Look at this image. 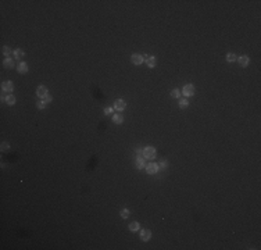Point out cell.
Returning a JSON list of instances; mask_svg holds the SVG:
<instances>
[{
  "instance_id": "5b68a950",
  "label": "cell",
  "mask_w": 261,
  "mask_h": 250,
  "mask_svg": "<svg viewBox=\"0 0 261 250\" xmlns=\"http://www.w3.org/2000/svg\"><path fill=\"white\" fill-rule=\"evenodd\" d=\"M130 61H132V64H135V65H142L145 63V57L142 54H139V53H134V54L130 56Z\"/></svg>"
},
{
  "instance_id": "8fae6325",
  "label": "cell",
  "mask_w": 261,
  "mask_h": 250,
  "mask_svg": "<svg viewBox=\"0 0 261 250\" xmlns=\"http://www.w3.org/2000/svg\"><path fill=\"white\" fill-rule=\"evenodd\" d=\"M17 71L20 74H26L28 73V64L25 61H20L18 65H17Z\"/></svg>"
},
{
  "instance_id": "cb8c5ba5",
  "label": "cell",
  "mask_w": 261,
  "mask_h": 250,
  "mask_svg": "<svg viewBox=\"0 0 261 250\" xmlns=\"http://www.w3.org/2000/svg\"><path fill=\"white\" fill-rule=\"evenodd\" d=\"M46 104H47V103L45 102L43 99H40L39 102L36 103V107H38V109H39V110H45V109H46Z\"/></svg>"
},
{
  "instance_id": "d4e9b609",
  "label": "cell",
  "mask_w": 261,
  "mask_h": 250,
  "mask_svg": "<svg viewBox=\"0 0 261 250\" xmlns=\"http://www.w3.org/2000/svg\"><path fill=\"white\" fill-rule=\"evenodd\" d=\"M158 167H160V170H167V168H168V161H167V160H163V161H160V163H158Z\"/></svg>"
},
{
  "instance_id": "7402d4cb",
  "label": "cell",
  "mask_w": 261,
  "mask_h": 250,
  "mask_svg": "<svg viewBox=\"0 0 261 250\" xmlns=\"http://www.w3.org/2000/svg\"><path fill=\"white\" fill-rule=\"evenodd\" d=\"M181 94H182L181 91H179V89H177V88L171 91V96H172L174 99H179V97H181Z\"/></svg>"
},
{
  "instance_id": "30bf717a",
  "label": "cell",
  "mask_w": 261,
  "mask_h": 250,
  "mask_svg": "<svg viewBox=\"0 0 261 250\" xmlns=\"http://www.w3.org/2000/svg\"><path fill=\"white\" fill-rule=\"evenodd\" d=\"M14 65H15L14 57H4V60H3V67L4 68L11 69V68H14Z\"/></svg>"
},
{
  "instance_id": "7a4b0ae2",
  "label": "cell",
  "mask_w": 261,
  "mask_h": 250,
  "mask_svg": "<svg viewBox=\"0 0 261 250\" xmlns=\"http://www.w3.org/2000/svg\"><path fill=\"white\" fill-rule=\"evenodd\" d=\"M181 93L183 94V96H185L186 99H188V97H192V96H195V93H196V88H195V85H193V83H186L185 86L182 88Z\"/></svg>"
},
{
  "instance_id": "9a60e30c",
  "label": "cell",
  "mask_w": 261,
  "mask_h": 250,
  "mask_svg": "<svg viewBox=\"0 0 261 250\" xmlns=\"http://www.w3.org/2000/svg\"><path fill=\"white\" fill-rule=\"evenodd\" d=\"M24 56H25V51L21 50V49H15V50L13 51V57L20 60V61H21V58H24Z\"/></svg>"
},
{
  "instance_id": "d6986e66",
  "label": "cell",
  "mask_w": 261,
  "mask_h": 250,
  "mask_svg": "<svg viewBox=\"0 0 261 250\" xmlns=\"http://www.w3.org/2000/svg\"><path fill=\"white\" fill-rule=\"evenodd\" d=\"M225 58H226V61L228 63H233L238 60V56L235 54V53H228V54L225 56Z\"/></svg>"
},
{
  "instance_id": "4fadbf2b",
  "label": "cell",
  "mask_w": 261,
  "mask_h": 250,
  "mask_svg": "<svg viewBox=\"0 0 261 250\" xmlns=\"http://www.w3.org/2000/svg\"><path fill=\"white\" fill-rule=\"evenodd\" d=\"M112 122L117 124V125H121V124L124 122V116L122 114H120V113H117V114H112Z\"/></svg>"
},
{
  "instance_id": "44dd1931",
  "label": "cell",
  "mask_w": 261,
  "mask_h": 250,
  "mask_svg": "<svg viewBox=\"0 0 261 250\" xmlns=\"http://www.w3.org/2000/svg\"><path fill=\"white\" fill-rule=\"evenodd\" d=\"M129 214H130L129 208H122V210L120 211V215H121V218H124V220H127V218L129 217Z\"/></svg>"
},
{
  "instance_id": "ba28073f",
  "label": "cell",
  "mask_w": 261,
  "mask_h": 250,
  "mask_svg": "<svg viewBox=\"0 0 261 250\" xmlns=\"http://www.w3.org/2000/svg\"><path fill=\"white\" fill-rule=\"evenodd\" d=\"M236 61L239 63L240 67L246 68V67H249V64H250V58H249V56L243 54V56H240V57H238V60H236Z\"/></svg>"
},
{
  "instance_id": "5bb4252c",
  "label": "cell",
  "mask_w": 261,
  "mask_h": 250,
  "mask_svg": "<svg viewBox=\"0 0 261 250\" xmlns=\"http://www.w3.org/2000/svg\"><path fill=\"white\" fill-rule=\"evenodd\" d=\"M145 160H146L145 157H143V159H142L140 156L136 157V160H135V165H136V168H138V170H142V168H145V167H146Z\"/></svg>"
},
{
  "instance_id": "7c38bea8",
  "label": "cell",
  "mask_w": 261,
  "mask_h": 250,
  "mask_svg": "<svg viewBox=\"0 0 261 250\" xmlns=\"http://www.w3.org/2000/svg\"><path fill=\"white\" fill-rule=\"evenodd\" d=\"M145 61H146V65H147L149 68H154L157 64V58H156V56H150V57L146 58Z\"/></svg>"
},
{
  "instance_id": "e0dca14e",
  "label": "cell",
  "mask_w": 261,
  "mask_h": 250,
  "mask_svg": "<svg viewBox=\"0 0 261 250\" xmlns=\"http://www.w3.org/2000/svg\"><path fill=\"white\" fill-rule=\"evenodd\" d=\"M4 102L7 103L8 106H13V104H15V96L13 93H10V94H7L6 96V99H4Z\"/></svg>"
},
{
  "instance_id": "277c9868",
  "label": "cell",
  "mask_w": 261,
  "mask_h": 250,
  "mask_svg": "<svg viewBox=\"0 0 261 250\" xmlns=\"http://www.w3.org/2000/svg\"><path fill=\"white\" fill-rule=\"evenodd\" d=\"M13 91H14V83L11 82V81H4V82H2V92H3V93L10 94Z\"/></svg>"
},
{
  "instance_id": "ffe728a7",
  "label": "cell",
  "mask_w": 261,
  "mask_h": 250,
  "mask_svg": "<svg viewBox=\"0 0 261 250\" xmlns=\"http://www.w3.org/2000/svg\"><path fill=\"white\" fill-rule=\"evenodd\" d=\"M179 107L181 109H188L189 107V100L186 97H183V99H179Z\"/></svg>"
},
{
  "instance_id": "2e32d148",
  "label": "cell",
  "mask_w": 261,
  "mask_h": 250,
  "mask_svg": "<svg viewBox=\"0 0 261 250\" xmlns=\"http://www.w3.org/2000/svg\"><path fill=\"white\" fill-rule=\"evenodd\" d=\"M139 229H140V224H139L138 221H132L129 224V231L130 232H138Z\"/></svg>"
},
{
  "instance_id": "52a82bcc",
  "label": "cell",
  "mask_w": 261,
  "mask_h": 250,
  "mask_svg": "<svg viewBox=\"0 0 261 250\" xmlns=\"http://www.w3.org/2000/svg\"><path fill=\"white\" fill-rule=\"evenodd\" d=\"M36 94H38V97L45 99L47 94H49V91H47V88L45 86V85H39V86L36 88Z\"/></svg>"
},
{
  "instance_id": "8992f818",
  "label": "cell",
  "mask_w": 261,
  "mask_h": 250,
  "mask_svg": "<svg viewBox=\"0 0 261 250\" xmlns=\"http://www.w3.org/2000/svg\"><path fill=\"white\" fill-rule=\"evenodd\" d=\"M125 109H127V103H125V100H122V99H117L115 102H114V110H117L118 113H122Z\"/></svg>"
},
{
  "instance_id": "6da1fadb",
  "label": "cell",
  "mask_w": 261,
  "mask_h": 250,
  "mask_svg": "<svg viewBox=\"0 0 261 250\" xmlns=\"http://www.w3.org/2000/svg\"><path fill=\"white\" fill-rule=\"evenodd\" d=\"M142 154H143V157H145L146 160H154L157 156L156 147H153V146H146V147L143 149Z\"/></svg>"
},
{
  "instance_id": "484cf974",
  "label": "cell",
  "mask_w": 261,
  "mask_h": 250,
  "mask_svg": "<svg viewBox=\"0 0 261 250\" xmlns=\"http://www.w3.org/2000/svg\"><path fill=\"white\" fill-rule=\"evenodd\" d=\"M112 111H114V107H106V109H104V114H106V116H111Z\"/></svg>"
},
{
  "instance_id": "603a6c76",
  "label": "cell",
  "mask_w": 261,
  "mask_h": 250,
  "mask_svg": "<svg viewBox=\"0 0 261 250\" xmlns=\"http://www.w3.org/2000/svg\"><path fill=\"white\" fill-rule=\"evenodd\" d=\"M0 149H2V152H8L10 150V143L8 142H2V145H0Z\"/></svg>"
},
{
  "instance_id": "4316f807",
  "label": "cell",
  "mask_w": 261,
  "mask_h": 250,
  "mask_svg": "<svg viewBox=\"0 0 261 250\" xmlns=\"http://www.w3.org/2000/svg\"><path fill=\"white\" fill-rule=\"evenodd\" d=\"M43 100H45L46 103H51V102H53V96H50V94H47V96L43 99Z\"/></svg>"
},
{
  "instance_id": "ac0fdd59",
  "label": "cell",
  "mask_w": 261,
  "mask_h": 250,
  "mask_svg": "<svg viewBox=\"0 0 261 250\" xmlns=\"http://www.w3.org/2000/svg\"><path fill=\"white\" fill-rule=\"evenodd\" d=\"M11 53H13V51H11V49L8 46H3V47H2V54H3V57H10Z\"/></svg>"
},
{
  "instance_id": "3957f363",
  "label": "cell",
  "mask_w": 261,
  "mask_h": 250,
  "mask_svg": "<svg viewBox=\"0 0 261 250\" xmlns=\"http://www.w3.org/2000/svg\"><path fill=\"white\" fill-rule=\"evenodd\" d=\"M145 170H146V172H147V174H149V175H156L157 172H158V171H160V167H158V164H157V163H154V161H152V163L146 164Z\"/></svg>"
},
{
  "instance_id": "9c48e42d",
  "label": "cell",
  "mask_w": 261,
  "mask_h": 250,
  "mask_svg": "<svg viewBox=\"0 0 261 250\" xmlns=\"http://www.w3.org/2000/svg\"><path fill=\"white\" fill-rule=\"evenodd\" d=\"M152 236H153V233H152V231H150V229H142V231H140V239H142V242H149V240L152 239Z\"/></svg>"
}]
</instances>
